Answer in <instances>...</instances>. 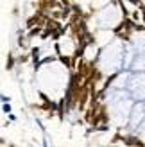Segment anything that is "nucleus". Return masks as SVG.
<instances>
[{
  "label": "nucleus",
  "instance_id": "obj_1",
  "mask_svg": "<svg viewBox=\"0 0 145 147\" xmlns=\"http://www.w3.org/2000/svg\"><path fill=\"white\" fill-rule=\"evenodd\" d=\"M124 59H126V43L115 40L100 52L97 59V67L106 76H117L118 72H122Z\"/></svg>",
  "mask_w": 145,
  "mask_h": 147
},
{
  "label": "nucleus",
  "instance_id": "obj_4",
  "mask_svg": "<svg viewBox=\"0 0 145 147\" xmlns=\"http://www.w3.org/2000/svg\"><path fill=\"white\" fill-rule=\"evenodd\" d=\"M143 122H145V104L143 102H134V106L131 109V115H129V127L136 131L138 126Z\"/></svg>",
  "mask_w": 145,
  "mask_h": 147
},
{
  "label": "nucleus",
  "instance_id": "obj_8",
  "mask_svg": "<svg viewBox=\"0 0 145 147\" xmlns=\"http://www.w3.org/2000/svg\"><path fill=\"white\" fill-rule=\"evenodd\" d=\"M136 136H138V140L145 145V122L138 126V129H136Z\"/></svg>",
  "mask_w": 145,
  "mask_h": 147
},
{
  "label": "nucleus",
  "instance_id": "obj_9",
  "mask_svg": "<svg viewBox=\"0 0 145 147\" xmlns=\"http://www.w3.org/2000/svg\"><path fill=\"white\" fill-rule=\"evenodd\" d=\"M143 104H145V100H143Z\"/></svg>",
  "mask_w": 145,
  "mask_h": 147
},
{
  "label": "nucleus",
  "instance_id": "obj_6",
  "mask_svg": "<svg viewBox=\"0 0 145 147\" xmlns=\"http://www.w3.org/2000/svg\"><path fill=\"white\" fill-rule=\"evenodd\" d=\"M129 41L133 43L136 52H145V31H134L131 34V38H129Z\"/></svg>",
  "mask_w": 145,
  "mask_h": 147
},
{
  "label": "nucleus",
  "instance_id": "obj_7",
  "mask_svg": "<svg viewBox=\"0 0 145 147\" xmlns=\"http://www.w3.org/2000/svg\"><path fill=\"white\" fill-rule=\"evenodd\" d=\"M129 70L131 72H145V52H136L134 61Z\"/></svg>",
  "mask_w": 145,
  "mask_h": 147
},
{
  "label": "nucleus",
  "instance_id": "obj_3",
  "mask_svg": "<svg viewBox=\"0 0 145 147\" xmlns=\"http://www.w3.org/2000/svg\"><path fill=\"white\" fill-rule=\"evenodd\" d=\"M127 90L136 102L145 100V72H133L131 74Z\"/></svg>",
  "mask_w": 145,
  "mask_h": 147
},
{
  "label": "nucleus",
  "instance_id": "obj_2",
  "mask_svg": "<svg viewBox=\"0 0 145 147\" xmlns=\"http://www.w3.org/2000/svg\"><path fill=\"white\" fill-rule=\"evenodd\" d=\"M133 100L134 99L131 97L129 90H111L107 106H109V115L118 126L129 124V115H131V109L134 106Z\"/></svg>",
  "mask_w": 145,
  "mask_h": 147
},
{
  "label": "nucleus",
  "instance_id": "obj_5",
  "mask_svg": "<svg viewBox=\"0 0 145 147\" xmlns=\"http://www.w3.org/2000/svg\"><path fill=\"white\" fill-rule=\"evenodd\" d=\"M129 77H131V72H118L115 79L111 81V90H127V84H129Z\"/></svg>",
  "mask_w": 145,
  "mask_h": 147
}]
</instances>
